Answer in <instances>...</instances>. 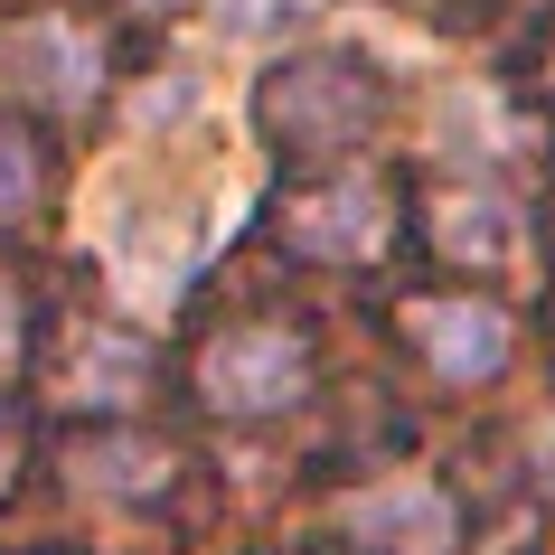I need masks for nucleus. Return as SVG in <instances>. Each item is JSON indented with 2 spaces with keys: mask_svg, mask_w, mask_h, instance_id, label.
I'll return each mask as SVG.
<instances>
[{
  "mask_svg": "<svg viewBox=\"0 0 555 555\" xmlns=\"http://www.w3.org/2000/svg\"><path fill=\"white\" fill-rule=\"evenodd\" d=\"M86 227L94 245H104V273H114V293L132 301V311H160V301L198 273V255L227 235V217H179V179L160 170H104V189L86 198Z\"/></svg>",
  "mask_w": 555,
  "mask_h": 555,
  "instance_id": "nucleus-1",
  "label": "nucleus"
},
{
  "mask_svg": "<svg viewBox=\"0 0 555 555\" xmlns=\"http://www.w3.org/2000/svg\"><path fill=\"white\" fill-rule=\"evenodd\" d=\"M301 377H311V358H301L293 330H227V339L198 358V386L227 414H283L301 396Z\"/></svg>",
  "mask_w": 555,
  "mask_h": 555,
  "instance_id": "nucleus-2",
  "label": "nucleus"
},
{
  "mask_svg": "<svg viewBox=\"0 0 555 555\" xmlns=\"http://www.w3.org/2000/svg\"><path fill=\"white\" fill-rule=\"evenodd\" d=\"M339 527L358 546H386V555H442L452 546V499L424 470H396V480H367V490L339 499Z\"/></svg>",
  "mask_w": 555,
  "mask_h": 555,
  "instance_id": "nucleus-3",
  "label": "nucleus"
},
{
  "mask_svg": "<svg viewBox=\"0 0 555 555\" xmlns=\"http://www.w3.org/2000/svg\"><path fill=\"white\" fill-rule=\"evenodd\" d=\"M0 66L20 76V94H48V104H76V94H94V76H104V48H94L76 20H29V29L0 48Z\"/></svg>",
  "mask_w": 555,
  "mask_h": 555,
  "instance_id": "nucleus-4",
  "label": "nucleus"
},
{
  "mask_svg": "<svg viewBox=\"0 0 555 555\" xmlns=\"http://www.w3.org/2000/svg\"><path fill=\"white\" fill-rule=\"evenodd\" d=\"M414 349L434 358L452 386H470V377H499L508 367V321H499L490 301H424L414 311Z\"/></svg>",
  "mask_w": 555,
  "mask_h": 555,
  "instance_id": "nucleus-5",
  "label": "nucleus"
},
{
  "mask_svg": "<svg viewBox=\"0 0 555 555\" xmlns=\"http://www.w3.org/2000/svg\"><path fill=\"white\" fill-rule=\"evenodd\" d=\"M293 245H301V255H330V263L377 255V245H386V189H377V179H330L321 198H301Z\"/></svg>",
  "mask_w": 555,
  "mask_h": 555,
  "instance_id": "nucleus-6",
  "label": "nucleus"
},
{
  "mask_svg": "<svg viewBox=\"0 0 555 555\" xmlns=\"http://www.w3.org/2000/svg\"><path fill=\"white\" fill-rule=\"evenodd\" d=\"M442 255L518 263V207L499 198V189H452V198H442Z\"/></svg>",
  "mask_w": 555,
  "mask_h": 555,
  "instance_id": "nucleus-7",
  "label": "nucleus"
},
{
  "mask_svg": "<svg viewBox=\"0 0 555 555\" xmlns=\"http://www.w3.org/2000/svg\"><path fill=\"white\" fill-rule=\"evenodd\" d=\"M367 114H377V104H367V94H358L349 76H321V66L283 86V122H293L301 142H349V132H358Z\"/></svg>",
  "mask_w": 555,
  "mask_h": 555,
  "instance_id": "nucleus-8",
  "label": "nucleus"
},
{
  "mask_svg": "<svg viewBox=\"0 0 555 555\" xmlns=\"http://www.w3.org/2000/svg\"><path fill=\"white\" fill-rule=\"evenodd\" d=\"M434 151L442 160H490V151H508V114H499V94L462 86L434 104Z\"/></svg>",
  "mask_w": 555,
  "mask_h": 555,
  "instance_id": "nucleus-9",
  "label": "nucleus"
},
{
  "mask_svg": "<svg viewBox=\"0 0 555 555\" xmlns=\"http://www.w3.org/2000/svg\"><path fill=\"white\" fill-rule=\"evenodd\" d=\"M66 396L76 405H132L142 396V339H86L66 358Z\"/></svg>",
  "mask_w": 555,
  "mask_h": 555,
  "instance_id": "nucleus-10",
  "label": "nucleus"
},
{
  "mask_svg": "<svg viewBox=\"0 0 555 555\" xmlns=\"http://www.w3.org/2000/svg\"><path fill=\"white\" fill-rule=\"evenodd\" d=\"M76 480L94 499H151L170 480V452H151V442H94V452H76Z\"/></svg>",
  "mask_w": 555,
  "mask_h": 555,
  "instance_id": "nucleus-11",
  "label": "nucleus"
},
{
  "mask_svg": "<svg viewBox=\"0 0 555 555\" xmlns=\"http://www.w3.org/2000/svg\"><path fill=\"white\" fill-rule=\"evenodd\" d=\"M132 122H142V132H160V122H198V76H151V86L132 94Z\"/></svg>",
  "mask_w": 555,
  "mask_h": 555,
  "instance_id": "nucleus-12",
  "label": "nucleus"
},
{
  "mask_svg": "<svg viewBox=\"0 0 555 555\" xmlns=\"http://www.w3.org/2000/svg\"><path fill=\"white\" fill-rule=\"evenodd\" d=\"M29 189H38L29 142H20V132H0V217H20V207H29Z\"/></svg>",
  "mask_w": 555,
  "mask_h": 555,
  "instance_id": "nucleus-13",
  "label": "nucleus"
},
{
  "mask_svg": "<svg viewBox=\"0 0 555 555\" xmlns=\"http://www.w3.org/2000/svg\"><path fill=\"white\" fill-rule=\"evenodd\" d=\"M283 10H301V0H217V29L227 38H263V29H283Z\"/></svg>",
  "mask_w": 555,
  "mask_h": 555,
  "instance_id": "nucleus-14",
  "label": "nucleus"
},
{
  "mask_svg": "<svg viewBox=\"0 0 555 555\" xmlns=\"http://www.w3.org/2000/svg\"><path fill=\"white\" fill-rule=\"evenodd\" d=\"M20 349V293H10V283H0V358Z\"/></svg>",
  "mask_w": 555,
  "mask_h": 555,
  "instance_id": "nucleus-15",
  "label": "nucleus"
},
{
  "mask_svg": "<svg viewBox=\"0 0 555 555\" xmlns=\"http://www.w3.org/2000/svg\"><path fill=\"white\" fill-rule=\"evenodd\" d=\"M537 470H546V480H555V414H546V424H537Z\"/></svg>",
  "mask_w": 555,
  "mask_h": 555,
  "instance_id": "nucleus-16",
  "label": "nucleus"
},
{
  "mask_svg": "<svg viewBox=\"0 0 555 555\" xmlns=\"http://www.w3.org/2000/svg\"><path fill=\"white\" fill-rule=\"evenodd\" d=\"M142 10H179V0H142Z\"/></svg>",
  "mask_w": 555,
  "mask_h": 555,
  "instance_id": "nucleus-17",
  "label": "nucleus"
}]
</instances>
